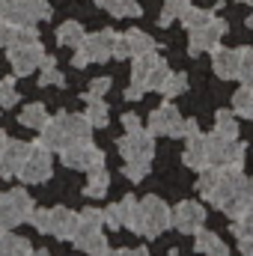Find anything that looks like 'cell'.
I'll list each match as a JSON object with an SVG mask.
<instances>
[{"label": "cell", "instance_id": "6da1fadb", "mask_svg": "<svg viewBox=\"0 0 253 256\" xmlns=\"http://www.w3.org/2000/svg\"><path fill=\"white\" fill-rule=\"evenodd\" d=\"M126 226L131 230V232H137V236L158 238V236L170 226V206H167L161 196L149 194V196H143V200L134 202V208H131V214H128Z\"/></svg>", "mask_w": 253, "mask_h": 256}, {"label": "cell", "instance_id": "7a4b0ae2", "mask_svg": "<svg viewBox=\"0 0 253 256\" xmlns=\"http://www.w3.org/2000/svg\"><path fill=\"white\" fill-rule=\"evenodd\" d=\"M206 152H208V167H242L244 164V152H248V143H238V140H230V137H220L218 131L206 134Z\"/></svg>", "mask_w": 253, "mask_h": 256}, {"label": "cell", "instance_id": "3957f363", "mask_svg": "<svg viewBox=\"0 0 253 256\" xmlns=\"http://www.w3.org/2000/svg\"><path fill=\"white\" fill-rule=\"evenodd\" d=\"M33 196L24 191V188H12V191L0 194V220L6 224V230L12 226H21L24 220H30L33 214Z\"/></svg>", "mask_w": 253, "mask_h": 256}, {"label": "cell", "instance_id": "277c9868", "mask_svg": "<svg viewBox=\"0 0 253 256\" xmlns=\"http://www.w3.org/2000/svg\"><path fill=\"white\" fill-rule=\"evenodd\" d=\"M226 30H230V24H226L224 18L212 15L206 24L190 27V30H188V51H190V54H202V51L218 48V42L226 36Z\"/></svg>", "mask_w": 253, "mask_h": 256}, {"label": "cell", "instance_id": "5b68a950", "mask_svg": "<svg viewBox=\"0 0 253 256\" xmlns=\"http://www.w3.org/2000/svg\"><path fill=\"white\" fill-rule=\"evenodd\" d=\"M51 173H54L51 149L42 146V143H33V146H30V155H27V161H24V167L18 170V179H24L27 185H39V182H45Z\"/></svg>", "mask_w": 253, "mask_h": 256}, {"label": "cell", "instance_id": "8992f818", "mask_svg": "<svg viewBox=\"0 0 253 256\" xmlns=\"http://www.w3.org/2000/svg\"><path fill=\"white\" fill-rule=\"evenodd\" d=\"M120 152L126 161H140V164H152V155H155V134L152 131H126L120 137Z\"/></svg>", "mask_w": 253, "mask_h": 256}, {"label": "cell", "instance_id": "52a82bcc", "mask_svg": "<svg viewBox=\"0 0 253 256\" xmlns=\"http://www.w3.org/2000/svg\"><path fill=\"white\" fill-rule=\"evenodd\" d=\"M63 164L72 170H92V167H104V152L98 146H92V140H84V143H72L66 146L63 152Z\"/></svg>", "mask_w": 253, "mask_h": 256}, {"label": "cell", "instance_id": "ba28073f", "mask_svg": "<svg viewBox=\"0 0 253 256\" xmlns=\"http://www.w3.org/2000/svg\"><path fill=\"white\" fill-rule=\"evenodd\" d=\"M114 39L116 33L114 30H98V33H84L78 51L90 60V63H108L114 57Z\"/></svg>", "mask_w": 253, "mask_h": 256}, {"label": "cell", "instance_id": "9c48e42d", "mask_svg": "<svg viewBox=\"0 0 253 256\" xmlns=\"http://www.w3.org/2000/svg\"><path fill=\"white\" fill-rule=\"evenodd\" d=\"M185 122H188V120H182V114H179L170 102L161 104V108H155V110L149 114V131H152V134L185 137Z\"/></svg>", "mask_w": 253, "mask_h": 256}, {"label": "cell", "instance_id": "30bf717a", "mask_svg": "<svg viewBox=\"0 0 253 256\" xmlns=\"http://www.w3.org/2000/svg\"><path fill=\"white\" fill-rule=\"evenodd\" d=\"M202 224H206V208L196 200H182L170 212V226H176L182 236H194L196 230H202Z\"/></svg>", "mask_w": 253, "mask_h": 256}, {"label": "cell", "instance_id": "8fae6325", "mask_svg": "<svg viewBox=\"0 0 253 256\" xmlns=\"http://www.w3.org/2000/svg\"><path fill=\"white\" fill-rule=\"evenodd\" d=\"M42 57H45V48L39 45V39L36 42H24V45H12L9 48V66H12V72L15 74H33L39 63H42Z\"/></svg>", "mask_w": 253, "mask_h": 256}, {"label": "cell", "instance_id": "7c38bea8", "mask_svg": "<svg viewBox=\"0 0 253 256\" xmlns=\"http://www.w3.org/2000/svg\"><path fill=\"white\" fill-rule=\"evenodd\" d=\"M30 146L33 143H24V140H6V146L0 149V176L3 179L18 176V170L24 167V161L30 155Z\"/></svg>", "mask_w": 253, "mask_h": 256}, {"label": "cell", "instance_id": "4fadbf2b", "mask_svg": "<svg viewBox=\"0 0 253 256\" xmlns=\"http://www.w3.org/2000/svg\"><path fill=\"white\" fill-rule=\"evenodd\" d=\"M238 66L242 57L238 51H230V48H212V68L220 80H236L238 78Z\"/></svg>", "mask_w": 253, "mask_h": 256}, {"label": "cell", "instance_id": "5bb4252c", "mask_svg": "<svg viewBox=\"0 0 253 256\" xmlns=\"http://www.w3.org/2000/svg\"><path fill=\"white\" fill-rule=\"evenodd\" d=\"M185 137H188V143H185V152H182V161H185V167H190V170H202V167H208L206 134H200V128H196V131H190V134H185Z\"/></svg>", "mask_w": 253, "mask_h": 256}, {"label": "cell", "instance_id": "9a60e30c", "mask_svg": "<svg viewBox=\"0 0 253 256\" xmlns=\"http://www.w3.org/2000/svg\"><path fill=\"white\" fill-rule=\"evenodd\" d=\"M74 232H78V214L68 212L66 206L51 208V232H48V236H54V238H60V242H72Z\"/></svg>", "mask_w": 253, "mask_h": 256}, {"label": "cell", "instance_id": "2e32d148", "mask_svg": "<svg viewBox=\"0 0 253 256\" xmlns=\"http://www.w3.org/2000/svg\"><path fill=\"white\" fill-rule=\"evenodd\" d=\"M134 202H137V196H122V202H110L102 214H104V226H110V230H122L128 224V214H131V208H134Z\"/></svg>", "mask_w": 253, "mask_h": 256}, {"label": "cell", "instance_id": "e0dca14e", "mask_svg": "<svg viewBox=\"0 0 253 256\" xmlns=\"http://www.w3.org/2000/svg\"><path fill=\"white\" fill-rule=\"evenodd\" d=\"M194 236H196V242H194V250H196V254H206V256H230V248L220 242V236H218V232L196 230Z\"/></svg>", "mask_w": 253, "mask_h": 256}, {"label": "cell", "instance_id": "ac0fdd59", "mask_svg": "<svg viewBox=\"0 0 253 256\" xmlns=\"http://www.w3.org/2000/svg\"><path fill=\"white\" fill-rule=\"evenodd\" d=\"M84 102H86V122L92 128H104L110 122V110H108V104H104V98H98V96H84Z\"/></svg>", "mask_w": 253, "mask_h": 256}, {"label": "cell", "instance_id": "d6986e66", "mask_svg": "<svg viewBox=\"0 0 253 256\" xmlns=\"http://www.w3.org/2000/svg\"><path fill=\"white\" fill-rule=\"evenodd\" d=\"M72 242H74L78 250H84L86 256H102L108 250V238H104L102 230H98V232H80V236H74Z\"/></svg>", "mask_w": 253, "mask_h": 256}, {"label": "cell", "instance_id": "ffe728a7", "mask_svg": "<svg viewBox=\"0 0 253 256\" xmlns=\"http://www.w3.org/2000/svg\"><path fill=\"white\" fill-rule=\"evenodd\" d=\"M48 120H51V116H48V110H45V104H42V102H30V104H24V110H21V116H18V122H21V126L36 128V131H42Z\"/></svg>", "mask_w": 253, "mask_h": 256}, {"label": "cell", "instance_id": "44dd1931", "mask_svg": "<svg viewBox=\"0 0 253 256\" xmlns=\"http://www.w3.org/2000/svg\"><path fill=\"white\" fill-rule=\"evenodd\" d=\"M33 254V244L21 236H12V232H3L0 236V256H30Z\"/></svg>", "mask_w": 253, "mask_h": 256}, {"label": "cell", "instance_id": "7402d4cb", "mask_svg": "<svg viewBox=\"0 0 253 256\" xmlns=\"http://www.w3.org/2000/svg\"><path fill=\"white\" fill-rule=\"evenodd\" d=\"M98 6L108 9L114 18H137L143 12L137 0H98Z\"/></svg>", "mask_w": 253, "mask_h": 256}, {"label": "cell", "instance_id": "603a6c76", "mask_svg": "<svg viewBox=\"0 0 253 256\" xmlns=\"http://www.w3.org/2000/svg\"><path fill=\"white\" fill-rule=\"evenodd\" d=\"M108 188H110V176H108V170L104 167H92L90 170V179H86V188H84V194L86 196H104L108 194Z\"/></svg>", "mask_w": 253, "mask_h": 256}, {"label": "cell", "instance_id": "cb8c5ba5", "mask_svg": "<svg viewBox=\"0 0 253 256\" xmlns=\"http://www.w3.org/2000/svg\"><path fill=\"white\" fill-rule=\"evenodd\" d=\"M102 226H104V214L90 206V208L78 212V232L74 236H80V232H98Z\"/></svg>", "mask_w": 253, "mask_h": 256}, {"label": "cell", "instance_id": "d4e9b609", "mask_svg": "<svg viewBox=\"0 0 253 256\" xmlns=\"http://www.w3.org/2000/svg\"><path fill=\"white\" fill-rule=\"evenodd\" d=\"M126 42H128L131 57H140V54H146V51H155V39H152L149 33H143V30H128Z\"/></svg>", "mask_w": 253, "mask_h": 256}, {"label": "cell", "instance_id": "484cf974", "mask_svg": "<svg viewBox=\"0 0 253 256\" xmlns=\"http://www.w3.org/2000/svg\"><path fill=\"white\" fill-rule=\"evenodd\" d=\"M80 39H84V27H80L78 21H66V24L57 27V42H60L63 48H78Z\"/></svg>", "mask_w": 253, "mask_h": 256}, {"label": "cell", "instance_id": "4316f807", "mask_svg": "<svg viewBox=\"0 0 253 256\" xmlns=\"http://www.w3.org/2000/svg\"><path fill=\"white\" fill-rule=\"evenodd\" d=\"M214 131H218L220 137L236 140V137H238V120H236V114H232V110H218V114H214Z\"/></svg>", "mask_w": 253, "mask_h": 256}, {"label": "cell", "instance_id": "83f0119b", "mask_svg": "<svg viewBox=\"0 0 253 256\" xmlns=\"http://www.w3.org/2000/svg\"><path fill=\"white\" fill-rule=\"evenodd\" d=\"M232 110L242 114L244 120H253V86H244L242 84V90L232 96Z\"/></svg>", "mask_w": 253, "mask_h": 256}, {"label": "cell", "instance_id": "f1b7e54d", "mask_svg": "<svg viewBox=\"0 0 253 256\" xmlns=\"http://www.w3.org/2000/svg\"><path fill=\"white\" fill-rule=\"evenodd\" d=\"M185 90H188V74H185V72H176V74H167V80L161 84L158 92H164L167 98H176V96H182Z\"/></svg>", "mask_w": 253, "mask_h": 256}, {"label": "cell", "instance_id": "f546056e", "mask_svg": "<svg viewBox=\"0 0 253 256\" xmlns=\"http://www.w3.org/2000/svg\"><path fill=\"white\" fill-rule=\"evenodd\" d=\"M190 6V0H164V12H161V18H158V24L161 27H167V24H173L185 9Z\"/></svg>", "mask_w": 253, "mask_h": 256}, {"label": "cell", "instance_id": "4dcf8cb0", "mask_svg": "<svg viewBox=\"0 0 253 256\" xmlns=\"http://www.w3.org/2000/svg\"><path fill=\"white\" fill-rule=\"evenodd\" d=\"M238 57H242V66H238V78L244 86H253V48H238Z\"/></svg>", "mask_w": 253, "mask_h": 256}, {"label": "cell", "instance_id": "1f68e13d", "mask_svg": "<svg viewBox=\"0 0 253 256\" xmlns=\"http://www.w3.org/2000/svg\"><path fill=\"white\" fill-rule=\"evenodd\" d=\"M212 15H214V12H208V9H196V6H188V9H185L179 18H182V24H185V27L190 30V27H200V24H206Z\"/></svg>", "mask_w": 253, "mask_h": 256}, {"label": "cell", "instance_id": "d6a6232c", "mask_svg": "<svg viewBox=\"0 0 253 256\" xmlns=\"http://www.w3.org/2000/svg\"><path fill=\"white\" fill-rule=\"evenodd\" d=\"M0 104H3V108H12V104H18L15 78H3V80H0Z\"/></svg>", "mask_w": 253, "mask_h": 256}, {"label": "cell", "instance_id": "836d02e7", "mask_svg": "<svg viewBox=\"0 0 253 256\" xmlns=\"http://www.w3.org/2000/svg\"><path fill=\"white\" fill-rule=\"evenodd\" d=\"M39 84L42 86H66V78L57 66H42V74H39Z\"/></svg>", "mask_w": 253, "mask_h": 256}, {"label": "cell", "instance_id": "e575fe53", "mask_svg": "<svg viewBox=\"0 0 253 256\" xmlns=\"http://www.w3.org/2000/svg\"><path fill=\"white\" fill-rule=\"evenodd\" d=\"M30 224L39 230V232H51V208H33V214H30Z\"/></svg>", "mask_w": 253, "mask_h": 256}, {"label": "cell", "instance_id": "d590c367", "mask_svg": "<svg viewBox=\"0 0 253 256\" xmlns=\"http://www.w3.org/2000/svg\"><path fill=\"white\" fill-rule=\"evenodd\" d=\"M146 173H149V164H140V161H126V170H122V176H126V179H131V182H140Z\"/></svg>", "mask_w": 253, "mask_h": 256}, {"label": "cell", "instance_id": "8d00e7d4", "mask_svg": "<svg viewBox=\"0 0 253 256\" xmlns=\"http://www.w3.org/2000/svg\"><path fill=\"white\" fill-rule=\"evenodd\" d=\"M110 80H114V78H92L86 96H98V98H104V92L110 90Z\"/></svg>", "mask_w": 253, "mask_h": 256}, {"label": "cell", "instance_id": "74e56055", "mask_svg": "<svg viewBox=\"0 0 253 256\" xmlns=\"http://www.w3.org/2000/svg\"><path fill=\"white\" fill-rule=\"evenodd\" d=\"M114 57H116V60H126V57H131L126 36H120V33H116V39H114Z\"/></svg>", "mask_w": 253, "mask_h": 256}, {"label": "cell", "instance_id": "f35d334b", "mask_svg": "<svg viewBox=\"0 0 253 256\" xmlns=\"http://www.w3.org/2000/svg\"><path fill=\"white\" fill-rule=\"evenodd\" d=\"M122 128L126 131H137V128H143V122H140L137 114H122Z\"/></svg>", "mask_w": 253, "mask_h": 256}, {"label": "cell", "instance_id": "ab89813d", "mask_svg": "<svg viewBox=\"0 0 253 256\" xmlns=\"http://www.w3.org/2000/svg\"><path fill=\"white\" fill-rule=\"evenodd\" d=\"M238 250H242V256H253V232L238 238Z\"/></svg>", "mask_w": 253, "mask_h": 256}, {"label": "cell", "instance_id": "60d3db41", "mask_svg": "<svg viewBox=\"0 0 253 256\" xmlns=\"http://www.w3.org/2000/svg\"><path fill=\"white\" fill-rule=\"evenodd\" d=\"M72 66H74V68H86V66H90V60H86L80 51H74V57H72Z\"/></svg>", "mask_w": 253, "mask_h": 256}, {"label": "cell", "instance_id": "b9f144b4", "mask_svg": "<svg viewBox=\"0 0 253 256\" xmlns=\"http://www.w3.org/2000/svg\"><path fill=\"white\" fill-rule=\"evenodd\" d=\"M126 256H152L146 248H134V250H126Z\"/></svg>", "mask_w": 253, "mask_h": 256}, {"label": "cell", "instance_id": "7bdbcfd3", "mask_svg": "<svg viewBox=\"0 0 253 256\" xmlns=\"http://www.w3.org/2000/svg\"><path fill=\"white\" fill-rule=\"evenodd\" d=\"M30 256H51V250H42V248L36 250V248H33V254H30Z\"/></svg>", "mask_w": 253, "mask_h": 256}, {"label": "cell", "instance_id": "ee69618b", "mask_svg": "<svg viewBox=\"0 0 253 256\" xmlns=\"http://www.w3.org/2000/svg\"><path fill=\"white\" fill-rule=\"evenodd\" d=\"M102 256H126V250H104Z\"/></svg>", "mask_w": 253, "mask_h": 256}, {"label": "cell", "instance_id": "f6af8a7d", "mask_svg": "<svg viewBox=\"0 0 253 256\" xmlns=\"http://www.w3.org/2000/svg\"><path fill=\"white\" fill-rule=\"evenodd\" d=\"M248 194H250V202H253V179H248Z\"/></svg>", "mask_w": 253, "mask_h": 256}, {"label": "cell", "instance_id": "bcb514c9", "mask_svg": "<svg viewBox=\"0 0 253 256\" xmlns=\"http://www.w3.org/2000/svg\"><path fill=\"white\" fill-rule=\"evenodd\" d=\"M6 140H9V137H6V134H3V131H0V149H3V146H6Z\"/></svg>", "mask_w": 253, "mask_h": 256}, {"label": "cell", "instance_id": "7dc6e473", "mask_svg": "<svg viewBox=\"0 0 253 256\" xmlns=\"http://www.w3.org/2000/svg\"><path fill=\"white\" fill-rule=\"evenodd\" d=\"M244 24H248V27L253 30V15H248V21H244Z\"/></svg>", "mask_w": 253, "mask_h": 256}, {"label": "cell", "instance_id": "c3c4849f", "mask_svg": "<svg viewBox=\"0 0 253 256\" xmlns=\"http://www.w3.org/2000/svg\"><path fill=\"white\" fill-rule=\"evenodd\" d=\"M238 3H244V6H250L253 9V0H238Z\"/></svg>", "mask_w": 253, "mask_h": 256}, {"label": "cell", "instance_id": "681fc988", "mask_svg": "<svg viewBox=\"0 0 253 256\" xmlns=\"http://www.w3.org/2000/svg\"><path fill=\"white\" fill-rule=\"evenodd\" d=\"M3 232H6V224H3V220H0V236H3Z\"/></svg>", "mask_w": 253, "mask_h": 256}]
</instances>
